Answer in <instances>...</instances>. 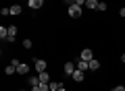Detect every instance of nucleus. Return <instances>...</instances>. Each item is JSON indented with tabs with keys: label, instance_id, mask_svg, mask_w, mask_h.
Instances as JSON below:
<instances>
[{
	"label": "nucleus",
	"instance_id": "1",
	"mask_svg": "<svg viewBox=\"0 0 125 91\" xmlns=\"http://www.w3.org/2000/svg\"><path fill=\"white\" fill-rule=\"evenodd\" d=\"M69 17H73V19L81 17V6L79 4H71L69 6Z\"/></svg>",
	"mask_w": 125,
	"mask_h": 91
},
{
	"label": "nucleus",
	"instance_id": "2",
	"mask_svg": "<svg viewBox=\"0 0 125 91\" xmlns=\"http://www.w3.org/2000/svg\"><path fill=\"white\" fill-rule=\"evenodd\" d=\"M75 70H77V66L73 64V62H65V66H62V73L67 74V77H71V74L75 73Z\"/></svg>",
	"mask_w": 125,
	"mask_h": 91
},
{
	"label": "nucleus",
	"instance_id": "3",
	"mask_svg": "<svg viewBox=\"0 0 125 91\" xmlns=\"http://www.w3.org/2000/svg\"><path fill=\"white\" fill-rule=\"evenodd\" d=\"M46 66H48V64H46V60H40V58H36V60H33V68H36L38 73H44Z\"/></svg>",
	"mask_w": 125,
	"mask_h": 91
},
{
	"label": "nucleus",
	"instance_id": "4",
	"mask_svg": "<svg viewBox=\"0 0 125 91\" xmlns=\"http://www.w3.org/2000/svg\"><path fill=\"white\" fill-rule=\"evenodd\" d=\"M27 4H29L31 10H40L44 6V0H27Z\"/></svg>",
	"mask_w": 125,
	"mask_h": 91
},
{
	"label": "nucleus",
	"instance_id": "5",
	"mask_svg": "<svg viewBox=\"0 0 125 91\" xmlns=\"http://www.w3.org/2000/svg\"><path fill=\"white\" fill-rule=\"evenodd\" d=\"M71 79H73V81H77V83H81V81L85 79V73H83V70H79V68H77L75 73L71 74Z\"/></svg>",
	"mask_w": 125,
	"mask_h": 91
},
{
	"label": "nucleus",
	"instance_id": "6",
	"mask_svg": "<svg viewBox=\"0 0 125 91\" xmlns=\"http://www.w3.org/2000/svg\"><path fill=\"white\" fill-rule=\"evenodd\" d=\"M92 58H94V52H92V50H90V48H85V50H81V60H92Z\"/></svg>",
	"mask_w": 125,
	"mask_h": 91
},
{
	"label": "nucleus",
	"instance_id": "7",
	"mask_svg": "<svg viewBox=\"0 0 125 91\" xmlns=\"http://www.w3.org/2000/svg\"><path fill=\"white\" fill-rule=\"evenodd\" d=\"M17 73H19V74H27V73H29V64L19 62V64H17Z\"/></svg>",
	"mask_w": 125,
	"mask_h": 91
},
{
	"label": "nucleus",
	"instance_id": "8",
	"mask_svg": "<svg viewBox=\"0 0 125 91\" xmlns=\"http://www.w3.org/2000/svg\"><path fill=\"white\" fill-rule=\"evenodd\" d=\"M15 37H17V27L10 25L9 27V37H6V41H15Z\"/></svg>",
	"mask_w": 125,
	"mask_h": 91
},
{
	"label": "nucleus",
	"instance_id": "9",
	"mask_svg": "<svg viewBox=\"0 0 125 91\" xmlns=\"http://www.w3.org/2000/svg\"><path fill=\"white\" fill-rule=\"evenodd\" d=\"M75 66H77L79 70H83V73H85V70H90V62H88V60H79Z\"/></svg>",
	"mask_w": 125,
	"mask_h": 91
},
{
	"label": "nucleus",
	"instance_id": "10",
	"mask_svg": "<svg viewBox=\"0 0 125 91\" xmlns=\"http://www.w3.org/2000/svg\"><path fill=\"white\" fill-rule=\"evenodd\" d=\"M98 0H88V2H85V6H88V8H92V10H98Z\"/></svg>",
	"mask_w": 125,
	"mask_h": 91
},
{
	"label": "nucleus",
	"instance_id": "11",
	"mask_svg": "<svg viewBox=\"0 0 125 91\" xmlns=\"http://www.w3.org/2000/svg\"><path fill=\"white\" fill-rule=\"evenodd\" d=\"M38 77H40V83H50V74L46 73V70L44 73H38Z\"/></svg>",
	"mask_w": 125,
	"mask_h": 91
},
{
	"label": "nucleus",
	"instance_id": "12",
	"mask_svg": "<svg viewBox=\"0 0 125 91\" xmlns=\"http://www.w3.org/2000/svg\"><path fill=\"white\" fill-rule=\"evenodd\" d=\"M48 85H50V91H58V89L62 87V83H58V81H50Z\"/></svg>",
	"mask_w": 125,
	"mask_h": 91
},
{
	"label": "nucleus",
	"instance_id": "13",
	"mask_svg": "<svg viewBox=\"0 0 125 91\" xmlns=\"http://www.w3.org/2000/svg\"><path fill=\"white\" fill-rule=\"evenodd\" d=\"M100 68V62L96 60V58H92V60H90V70H98Z\"/></svg>",
	"mask_w": 125,
	"mask_h": 91
},
{
	"label": "nucleus",
	"instance_id": "14",
	"mask_svg": "<svg viewBox=\"0 0 125 91\" xmlns=\"http://www.w3.org/2000/svg\"><path fill=\"white\" fill-rule=\"evenodd\" d=\"M10 15H21V4H13L10 6Z\"/></svg>",
	"mask_w": 125,
	"mask_h": 91
},
{
	"label": "nucleus",
	"instance_id": "15",
	"mask_svg": "<svg viewBox=\"0 0 125 91\" xmlns=\"http://www.w3.org/2000/svg\"><path fill=\"white\" fill-rule=\"evenodd\" d=\"M27 81H29V85H31V87L40 85V77H29V79H27Z\"/></svg>",
	"mask_w": 125,
	"mask_h": 91
},
{
	"label": "nucleus",
	"instance_id": "16",
	"mask_svg": "<svg viewBox=\"0 0 125 91\" xmlns=\"http://www.w3.org/2000/svg\"><path fill=\"white\" fill-rule=\"evenodd\" d=\"M0 37H2V39L9 37V27H0Z\"/></svg>",
	"mask_w": 125,
	"mask_h": 91
},
{
	"label": "nucleus",
	"instance_id": "17",
	"mask_svg": "<svg viewBox=\"0 0 125 91\" xmlns=\"http://www.w3.org/2000/svg\"><path fill=\"white\" fill-rule=\"evenodd\" d=\"M31 46H33V43H31V39H23V48H25V50H29Z\"/></svg>",
	"mask_w": 125,
	"mask_h": 91
},
{
	"label": "nucleus",
	"instance_id": "18",
	"mask_svg": "<svg viewBox=\"0 0 125 91\" xmlns=\"http://www.w3.org/2000/svg\"><path fill=\"white\" fill-rule=\"evenodd\" d=\"M111 91H125V85H115Z\"/></svg>",
	"mask_w": 125,
	"mask_h": 91
},
{
	"label": "nucleus",
	"instance_id": "19",
	"mask_svg": "<svg viewBox=\"0 0 125 91\" xmlns=\"http://www.w3.org/2000/svg\"><path fill=\"white\" fill-rule=\"evenodd\" d=\"M98 10H100V13H104V10H106V4H104V2H100V4H98Z\"/></svg>",
	"mask_w": 125,
	"mask_h": 91
},
{
	"label": "nucleus",
	"instance_id": "20",
	"mask_svg": "<svg viewBox=\"0 0 125 91\" xmlns=\"http://www.w3.org/2000/svg\"><path fill=\"white\" fill-rule=\"evenodd\" d=\"M85 2H88V0H75V2H73V4H79V6H85Z\"/></svg>",
	"mask_w": 125,
	"mask_h": 91
},
{
	"label": "nucleus",
	"instance_id": "21",
	"mask_svg": "<svg viewBox=\"0 0 125 91\" xmlns=\"http://www.w3.org/2000/svg\"><path fill=\"white\" fill-rule=\"evenodd\" d=\"M62 2H65V4H67V6H71L73 2H75V0H62Z\"/></svg>",
	"mask_w": 125,
	"mask_h": 91
},
{
	"label": "nucleus",
	"instance_id": "22",
	"mask_svg": "<svg viewBox=\"0 0 125 91\" xmlns=\"http://www.w3.org/2000/svg\"><path fill=\"white\" fill-rule=\"evenodd\" d=\"M119 15H121V17H125V6H123V8H119Z\"/></svg>",
	"mask_w": 125,
	"mask_h": 91
},
{
	"label": "nucleus",
	"instance_id": "23",
	"mask_svg": "<svg viewBox=\"0 0 125 91\" xmlns=\"http://www.w3.org/2000/svg\"><path fill=\"white\" fill-rule=\"evenodd\" d=\"M121 62H123V64H125V54H123V56H121Z\"/></svg>",
	"mask_w": 125,
	"mask_h": 91
},
{
	"label": "nucleus",
	"instance_id": "24",
	"mask_svg": "<svg viewBox=\"0 0 125 91\" xmlns=\"http://www.w3.org/2000/svg\"><path fill=\"white\" fill-rule=\"evenodd\" d=\"M58 91H67V89H65V87H61V89H58Z\"/></svg>",
	"mask_w": 125,
	"mask_h": 91
}]
</instances>
